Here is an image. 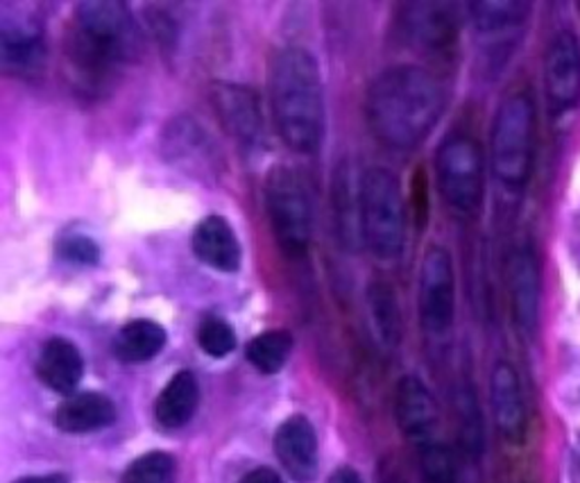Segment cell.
Segmentation results:
<instances>
[{
  "mask_svg": "<svg viewBox=\"0 0 580 483\" xmlns=\"http://www.w3.org/2000/svg\"><path fill=\"white\" fill-rule=\"evenodd\" d=\"M198 345L202 352H207L213 359H225L236 350V334L232 325L223 318H204L198 327Z\"/></svg>",
  "mask_w": 580,
  "mask_h": 483,
  "instance_id": "28",
  "label": "cell"
},
{
  "mask_svg": "<svg viewBox=\"0 0 580 483\" xmlns=\"http://www.w3.org/2000/svg\"><path fill=\"white\" fill-rule=\"evenodd\" d=\"M177 461L168 452H148L138 457L123 474L121 483H175Z\"/></svg>",
  "mask_w": 580,
  "mask_h": 483,
  "instance_id": "27",
  "label": "cell"
},
{
  "mask_svg": "<svg viewBox=\"0 0 580 483\" xmlns=\"http://www.w3.org/2000/svg\"><path fill=\"white\" fill-rule=\"evenodd\" d=\"M290 352H293V336L286 329H270L254 336L245 348L247 361L264 374H277L286 366Z\"/></svg>",
  "mask_w": 580,
  "mask_h": 483,
  "instance_id": "25",
  "label": "cell"
},
{
  "mask_svg": "<svg viewBox=\"0 0 580 483\" xmlns=\"http://www.w3.org/2000/svg\"><path fill=\"white\" fill-rule=\"evenodd\" d=\"M420 468L426 483H456V463L447 442H438L420 452Z\"/></svg>",
  "mask_w": 580,
  "mask_h": 483,
  "instance_id": "30",
  "label": "cell"
},
{
  "mask_svg": "<svg viewBox=\"0 0 580 483\" xmlns=\"http://www.w3.org/2000/svg\"><path fill=\"white\" fill-rule=\"evenodd\" d=\"M360 236L381 261L402 257L406 244V204L392 170L372 166L360 176Z\"/></svg>",
  "mask_w": 580,
  "mask_h": 483,
  "instance_id": "3",
  "label": "cell"
},
{
  "mask_svg": "<svg viewBox=\"0 0 580 483\" xmlns=\"http://www.w3.org/2000/svg\"><path fill=\"white\" fill-rule=\"evenodd\" d=\"M211 105L223 130L243 148H259L266 139V123L259 96L234 82H213Z\"/></svg>",
  "mask_w": 580,
  "mask_h": 483,
  "instance_id": "10",
  "label": "cell"
},
{
  "mask_svg": "<svg viewBox=\"0 0 580 483\" xmlns=\"http://www.w3.org/2000/svg\"><path fill=\"white\" fill-rule=\"evenodd\" d=\"M394 418L417 454L426 447L445 442L440 436V416L435 400L417 377H404L394 393Z\"/></svg>",
  "mask_w": 580,
  "mask_h": 483,
  "instance_id": "11",
  "label": "cell"
},
{
  "mask_svg": "<svg viewBox=\"0 0 580 483\" xmlns=\"http://www.w3.org/2000/svg\"><path fill=\"white\" fill-rule=\"evenodd\" d=\"M57 255L76 266H96L100 261V248L96 240L87 234H68L59 238Z\"/></svg>",
  "mask_w": 580,
  "mask_h": 483,
  "instance_id": "31",
  "label": "cell"
},
{
  "mask_svg": "<svg viewBox=\"0 0 580 483\" xmlns=\"http://www.w3.org/2000/svg\"><path fill=\"white\" fill-rule=\"evenodd\" d=\"M368 306L379 338L388 348H397V342L402 340V312H399L392 287L383 280H375L368 287Z\"/></svg>",
  "mask_w": 580,
  "mask_h": 483,
  "instance_id": "24",
  "label": "cell"
},
{
  "mask_svg": "<svg viewBox=\"0 0 580 483\" xmlns=\"http://www.w3.org/2000/svg\"><path fill=\"white\" fill-rule=\"evenodd\" d=\"M44 21L27 5L0 10V59L12 76L40 74L46 61Z\"/></svg>",
  "mask_w": 580,
  "mask_h": 483,
  "instance_id": "9",
  "label": "cell"
},
{
  "mask_svg": "<svg viewBox=\"0 0 580 483\" xmlns=\"http://www.w3.org/2000/svg\"><path fill=\"white\" fill-rule=\"evenodd\" d=\"M420 321L428 336H445L456 318V274L445 248L431 246L420 266L417 287Z\"/></svg>",
  "mask_w": 580,
  "mask_h": 483,
  "instance_id": "8",
  "label": "cell"
},
{
  "mask_svg": "<svg viewBox=\"0 0 580 483\" xmlns=\"http://www.w3.org/2000/svg\"><path fill=\"white\" fill-rule=\"evenodd\" d=\"M161 146L170 164L193 172L198 178L209 176L217 166L215 150L207 132L189 116H179L166 125Z\"/></svg>",
  "mask_w": 580,
  "mask_h": 483,
  "instance_id": "14",
  "label": "cell"
},
{
  "mask_svg": "<svg viewBox=\"0 0 580 483\" xmlns=\"http://www.w3.org/2000/svg\"><path fill=\"white\" fill-rule=\"evenodd\" d=\"M14 483H68L62 474H46V476H23Z\"/></svg>",
  "mask_w": 580,
  "mask_h": 483,
  "instance_id": "36",
  "label": "cell"
},
{
  "mask_svg": "<svg viewBox=\"0 0 580 483\" xmlns=\"http://www.w3.org/2000/svg\"><path fill=\"white\" fill-rule=\"evenodd\" d=\"M511 291L517 325L524 332H533L537 325L539 306V272L531 250L515 252L511 261Z\"/></svg>",
  "mask_w": 580,
  "mask_h": 483,
  "instance_id": "21",
  "label": "cell"
},
{
  "mask_svg": "<svg viewBox=\"0 0 580 483\" xmlns=\"http://www.w3.org/2000/svg\"><path fill=\"white\" fill-rule=\"evenodd\" d=\"M85 374V359L76 342L68 338L55 336L46 340V345L36 359V377L42 379L44 386L55 393L68 395L78 389Z\"/></svg>",
  "mask_w": 580,
  "mask_h": 483,
  "instance_id": "18",
  "label": "cell"
},
{
  "mask_svg": "<svg viewBox=\"0 0 580 483\" xmlns=\"http://www.w3.org/2000/svg\"><path fill=\"white\" fill-rule=\"evenodd\" d=\"M399 34L424 53H445L458 34L456 8L449 3H409L399 8Z\"/></svg>",
  "mask_w": 580,
  "mask_h": 483,
  "instance_id": "12",
  "label": "cell"
},
{
  "mask_svg": "<svg viewBox=\"0 0 580 483\" xmlns=\"http://www.w3.org/2000/svg\"><path fill=\"white\" fill-rule=\"evenodd\" d=\"M458 411H460V427L462 440L471 454H481L483 450V420L477 404V395L469 386H465L458 395Z\"/></svg>",
  "mask_w": 580,
  "mask_h": 483,
  "instance_id": "29",
  "label": "cell"
},
{
  "mask_svg": "<svg viewBox=\"0 0 580 483\" xmlns=\"http://www.w3.org/2000/svg\"><path fill=\"white\" fill-rule=\"evenodd\" d=\"M266 212L277 246L290 259L309 252L313 240V202L302 172L293 166H275L268 170Z\"/></svg>",
  "mask_w": 580,
  "mask_h": 483,
  "instance_id": "4",
  "label": "cell"
},
{
  "mask_svg": "<svg viewBox=\"0 0 580 483\" xmlns=\"http://www.w3.org/2000/svg\"><path fill=\"white\" fill-rule=\"evenodd\" d=\"M426 172L420 168L413 176V210H415V221L420 225L426 223L428 216V184H426Z\"/></svg>",
  "mask_w": 580,
  "mask_h": 483,
  "instance_id": "32",
  "label": "cell"
},
{
  "mask_svg": "<svg viewBox=\"0 0 580 483\" xmlns=\"http://www.w3.org/2000/svg\"><path fill=\"white\" fill-rule=\"evenodd\" d=\"M268 96L279 139L300 155L315 153L324 136V89L306 48L286 46L270 57Z\"/></svg>",
  "mask_w": 580,
  "mask_h": 483,
  "instance_id": "2",
  "label": "cell"
},
{
  "mask_svg": "<svg viewBox=\"0 0 580 483\" xmlns=\"http://www.w3.org/2000/svg\"><path fill=\"white\" fill-rule=\"evenodd\" d=\"M191 246L196 257L217 272H238L243 263L241 240L223 216H207L196 227Z\"/></svg>",
  "mask_w": 580,
  "mask_h": 483,
  "instance_id": "17",
  "label": "cell"
},
{
  "mask_svg": "<svg viewBox=\"0 0 580 483\" xmlns=\"http://www.w3.org/2000/svg\"><path fill=\"white\" fill-rule=\"evenodd\" d=\"M528 12L526 3L517 0H481L469 5V16L481 32H497L520 23Z\"/></svg>",
  "mask_w": 580,
  "mask_h": 483,
  "instance_id": "26",
  "label": "cell"
},
{
  "mask_svg": "<svg viewBox=\"0 0 580 483\" xmlns=\"http://www.w3.org/2000/svg\"><path fill=\"white\" fill-rule=\"evenodd\" d=\"M492 170L505 187H524L535 153V108L528 93L507 96L492 125Z\"/></svg>",
  "mask_w": 580,
  "mask_h": 483,
  "instance_id": "5",
  "label": "cell"
},
{
  "mask_svg": "<svg viewBox=\"0 0 580 483\" xmlns=\"http://www.w3.org/2000/svg\"><path fill=\"white\" fill-rule=\"evenodd\" d=\"M168 334L155 321H132L114 338V352L125 363L153 361L166 348Z\"/></svg>",
  "mask_w": 580,
  "mask_h": 483,
  "instance_id": "23",
  "label": "cell"
},
{
  "mask_svg": "<svg viewBox=\"0 0 580 483\" xmlns=\"http://www.w3.org/2000/svg\"><path fill=\"white\" fill-rule=\"evenodd\" d=\"M544 87L556 112L576 108L580 100V44L573 32L565 30L551 40L544 57Z\"/></svg>",
  "mask_w": 580,
  "mask_h": 483,
  "instance_id": "13",
  "label": "cell"
},
{
  "mask_svg": "<svg viewBox=\"0 0 580 483\" xmlns=\"http://www.w3.org/2000/svg\"><path fill=\"white\" fill-rule=\"evenodd\" d=\"M275 452L283 470L300 483L317 476V436L309 418L290 416L275 434Z\"/></svg>",
  "mask_w": 580,
  "mask_h": 483,
  "instance_id": "15",
  "label": "cell"
},
{
  "mask_svg": "<svg viewBox=\"0 0 580 483\" xmlns=\"http://www.w3.org/2000/svg\"><path fill=\"white\" fill-rule=\"evenodd\" d=\"M435 178L445 202L460 214H475L483 200V153L475 136L449 134L435 153Z\"/></svg>",
  "mask_w": 580,
  "mask_h": 483,
  "instance_id": "6",
  "label": "cell"
},
{
  "mask_svg": "<svg viewBox=\"0 0 580 483\" xmlns=\"http://www.w3.org/2000/svg\"><path fill=\"white\" fill-rule=\"evenodd\" d=\"M241 483H283V479L270 470V468H257V470H249Z\"/></svg>",
  "mask_w": 580,
  "mask_h": 483,
  "instance_id": "34",
  "label": "cell"
},
{
  "mask_svg": "<svg viewBox=\"0 0 580 483\" xmlns=\"http://www.w3.org/2000/svg\"><path fill=\"white\" fill-rule=\"evenodd\" d=\"M330 483H362V479H360V474L354 468L343 465L330 476Z\"/></svg>",
  "mask_w": 580,
  "mask_h": 483,
  "instance_id": "35",
  "label": "cell"
},
{
  "mask_svg": "<svg viewBox=\"0 0 580 483\" xmlns=\"http://www.w3.org/2000/svg\"><path fill=\"white\" fill-rule=\"evenodd\" d=\"M379 483H409V479L402 465H399L392 457H388L379 463Z\"/></svg>",
  "mask_w": 580,
  "mask_h": 483,
  "instance_id": "33",
  "label": "cell"
},
{
  "mask_svg": "<svg viewBox=\"0 0 580 483\" xmlns=\"http://www.w3.org/2000/svg\"><path fill=\"white\" fill-rule=\"evenodd\" d=\"M490 397H492V413L499 431L503 434V438L520 442L526 434V408H524L520 377L511 363L499 361L494 366Z\"/></svg>",
  "mask_w": 580,
  "mask_h": 483,
  "instance_id": "16",
  "label": "cell"
},
{
  "mask_svg": "<svg viewBox=\"0 0 580 483\" xmlns=\"http://www.w3.org/2000/svg\"><path fill=\"white\" fill-rule=\"evenodd\" d=\"M200 404V386L193 372H177L155 404V418L164 429H181L191 423Z\"/></svg>",
  "mask_w": 580,
  "mask_h": 483,
  "instance_id": "20",
  "label": "cell"
},
{
  "mask_svg": "<svg viewBox=\"0 0 580 483\" xmlns=\"http://www.w3.org/2000/svg\"><path fill=\"white\" fill-rule=\"evenodd\" d=\"M334 212L336 227L343 244L354 248L360 236V178H354V170L343 161L334 176Z\"/></svg>",
  "mask_w": 580,
  "mask_h": 483,
  "instance_id": "22",
  "label": "cell"
},
{
  "mask_svg": "<svg viewBox=\"0 0 580 483\" xmlns=\"http://www.w3.org/2000/svg\"><path fill=\"white\" fill-rule=\"evenodd\" d=\"M72 27L98 44L121 64L138 59L143 50V32L132 10L121 0H87L76 8Z\"/></svg>",
  "mask_w": 580,
  "mask_h": 483,
  "instance_id": "7",
  "label": "cell"
},
{
  "mask_svg": "<svg viewBox=\"0 0 580 483\" xmlns=\"http://www.w3.org/2000/svg\"><path fill=\"white\" fill-rule=\"evenodd\" d=\"M116 404L102 393H78L66 397L55 411V425L64 434H89L114 425Z\"/></svg>",
  "mask_w": 580,
  "mask_h": 483,
  "instance_id": "19",
  "label": "cell"
},
{
  "mask_svg": "<svg viewBox=\"0 0 580 483\" xmlns=\"http://www.w3.org/2000/svg\"><path fill=\"white\" fill-rule=\"evenodd\" d=\"M447 96L426 68L399 64L375 78L366 96V119L375 139L394 150H411L426 142L438 125Z\"/></svg>",
  "mask_w": 580,
  "mask_h": 483,
  "instance_id": "1",
  "label": "cell"
}]
</instances>
